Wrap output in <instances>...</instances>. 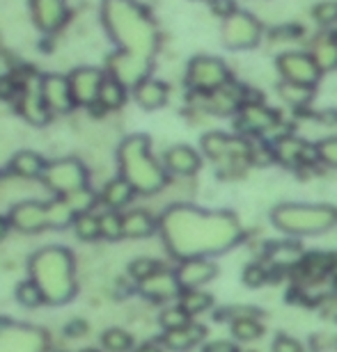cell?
Listing matches in <instances>:
<instances>
[{"instance_id": "cell-1", "label": "cell", "mask_w": 337, "mask_h": 352, "mask_svg": "<svg viewBox=\"0 0 337 352\" xmlns=\"http://www.w3.org/2000/svg\"><path fill=\"white\" fill-rule=\"evenodd\" d=\"M161 236L172 256H214L241 243L243 227L229 210H205L174 204L159 220Z\"/></svg>"}, {"instance_id": "cell-2", "label": "cell", "mask_w": 337, "mask_h": 352, "mask_svg": "<svg viewBox=\"0 0 337 352\" xmlns=\"http://www.w3.org/2000/svg\"><path fill=\"white\" fill-rule=\"evenodd\" d=\"M101 23L117 51L152 60L159 48V30L138 0H101Z\"/></svg>"}, {"instance_id": "cell-3", "label": "cell", "mask_w": 337, "mask_h": 352, "mask_svg": "<svg viewBox=\"0 0 337 352\" xmlns=\"http://www.w3.org/2000/svg\"><path fill=\"white\" fill-rule=\"evenodd\" d=\"M30 279L41 288L46 305L62 307L72 302L79 293L76 284V258L67 248L48 245L28 258Z\"/></svg>"}, {"instance_id": "cell-4", "label": "cell", "mask_w": 337, "mask_h": 352, "mask_svg": "<svg viewBox=\"0 0 337 352\" xmlns=\"http://www.w3.org/2000/svg\"><path fill=\"white\" fill-rule=\"evenodd\" d=\"M119 176L136 190V195H159L167 186V174L161 160L154 158L147 135H129L117 146Z\"/></svg>"}, {"instance_id": "cell-5", "label": "cell", "mask_w": 337, "mask_h": 352, "mask_svg": "<svg viewBox=\"0 0 337 352\" xmlns=\"http://www.w3.org/2000/svg\"><path fill=\"white\" fill-rule=\"evenodd\" d=\"M271 222L285 236H319L337 227V208L331 204L287 201L271 210Z\"/></svg>"}, {"instance_id": "cell-6", "label": "cell", "mask_w": 337, "mask_h": 352, "mask_svg": "<svg viewBox=\"0 0 337 352\" xmlns=\"http://www.w3.org/2000/svg\"><path fill=\"white\" fill-rule=\"evenodd\" d=\"M202 153L216 163L221 174H236L241 172L245 165H250V144L241 138H232L227 133L212 131L202 138Z\"/></svg>"}, {"instance_id": "cell-7", "label": "cell", "mask_w": 337, "mask_h": 352, "mask_svg": "<svg viewBox=\"0 0 337 352\" xmlns=\"http://www.w3.org/2000/svg\"><path fill=\"white\" fill-rule=\"evenodd\" d=\"M41 186L55 197H67L79 188L90 186V170L81 158L76 156H58L46 163L41 174Z\"/></svg>"}, {"instance_id": "cell-8", "label": "cell", "mask_w": 337, "mask_h": 352, "mask_svg": "<svg viewBox=\"0 0 337 352\" xmlns=\"http://www.w3.org/2000/svg\"><path fill=\"white\" fill-rule=\"evenodd\" d=\"M221 37L229 51H250V48H255L262 41L264 28L252 14L234 10L223 19Z\"/></svg>"}, {"instance_id": "cell-9", "label": "cell", "mask_w": 337, "mask_h": 352, "mask_svg": "<svg viewBox=\"0 0 337 352\" xmlns=\"http://www.w3.org/2000/svg\"><path fill=\"white\" fill-rule=\"evenodd\" d=\"M232 80L227 65L216 55H195L186 67V85L198 94H207Z\"/></svg>"}, {"instance_id": "cell-10", "label": "cell", "mask_w": 337, "mask_h": 352, "mask_svg": "<svg viewBox=\"0 0 337 352\" xmlns=\"http://www.w3.org/2000/svg\"><path fill=\"white\" fill-rule=\"evenodd\" d=\"M46 334L39 327L0 320V352H44Z\"/></svg>"}, {"instance_id": "cell-11", "label": "cell", "mask_w": 337, "mask_h": 352, "mask_svg": "<svg viewBox=\"0 0 337 352\" xmlns=\"http://www.w3.org/2000/svg\"><path fill=\"white\" fill-rule=\"evenodd\" d=\"M278 74L285 82H294V85L314 87L321 80V72L305 51H285L278 55L276 60Z\"/></svg>"}, {"instance_id": "cell-12", "label": "cell", "mask_w": 337, "mask_h": 352, "mask_svg": "<svg viewBox=\"0 0 337 352\" xmlns=\"http://www.w3.org/2000/svg\"><path fill=\"white\" fill-rule=\"evenodd\" d=\"M7 222H10V229L17 231L21 236L44 234V231H48L46 201L23 199V201L14 204V206H10V213H7Z\"/></svg>"}, {"instance_id": "cell-13", "label": "cell", "mask_w": 337, "mask_h": 352, "mask_svg": "<svg viewBox=\"0 0 337 352\" xmlns=\"http://www.w3.org/2000/svg\"><path fill=\"white\" fill-rule=\"evenodd\" d=\"M103 78H106V76H103L101 69H96V67H90V65L76 67L74 72L67 76L69 91H72L74 105H83V108H90V105H94L96 96H99Z\"/></svg>"}, {"instance_id": "cell-14", "label": "cell", "mask_w": 337, "mask_h": 352, "mask_svg": "<svg viewBox=\"0 0 337 352\" xmlns=\"http://www.w3.org/2000/svg\"><path fill=\"white\" fill-rule=\"evenodd\" d=\"M108 69H110V78H115L119 85H124L126 89L136 87L140 80L150 78L152 72V60L138 58V55L115 51L108 58Z\"/></svg>"}, {"instance_id": "cell-15", "label": "cell", "mask_w": 337, "mask_h": 352, "mask_svg": "<svg viewBox=\"0 0 337 352\" xmlns=\"http://www.w3.org/2000/svg\"><path fill=\"white\" fill-rule=\"evenodd\" d=\"M236 115V129L243 131L245 135H266L278 126V112L262 101H252V98H245Z\"/></svg>"}, {"instance_id": "cell-16", "label": "cell", "mask_w": 337, "mask_h": 352, "mask_svg": "<svg viewBox=\"0 0 337 352\" xmlns=\"http://www.w3.org/2000/svg\"><path fill=\"white\" fill-rule=\"evenodd\" d=\"M271 153L273 160H278L280 165L285 167H300V165H310L317 160V151H314V144H307L305 140H300L296 135H278L271 144Z\"/></svg>"}, {"instance_id": "cell-17", "label": "cell", "mask_w": 337, "mask_h": 352, "mask_svg": "<svg viewBox=\"0 0 337 352\" xmlns=\"http://www.w3.org/2000/svg\"><path fill=\"white\" fill-rule=\"evenodd\" d=\"M28 14H30L32 25L37 28L39 32L53 34L67 23L69 5H67V0H30Z\"/></svg>"}, {"instance_id": "cell-18", "label": "cell", "mask_w": 337, "mask_h": 352, "mask_svg": "<svg viewBox=\"0 0 337 352\" xmlns=\"http://www.w3.org/2000/svg\"><path fill=\"white\" fill-rule=\"evenodd\" d=\"M138 293L143 295L147 302H152V305H165V302H172L179 298L181 288L177 284V277H174V270H167L163 265L154 274H150L147 279L140 281Z\"/></svg>"}, {"instance_id": "cell-19", "label": "cell", "mask_w": 337, "mask_h": 352, "mask_svg": "<svg viewBox=\"0 0 337 352\" xmlns=\"http://www.w3.org/2000/svg\"><path fill=\"white\" fill-rule=\"evenodd\" d=\"M39 96L51 115H67V112L74 110L69 82L60 74H48L39 80Z\"/></svg>"}, {"instance_id": "cell-20", "label": "cell", "mask_w": 337, "mask_h": 352, "mask_svg": "<svg viewBox=\"0 0 337 352\" xmlns=\"http://www.w3.org/2000/svg\"><path fill=\"white\" fill-rule=\"evenodd\" d=\"M161 165H163L165 174L177 176V179H188V176L200 172L202 158H200V151H195L193 146L172 144L163 151V160H161Z\"/></svg>"}, {"instance_id": "cell-21", "label": "cell", "mask_w": 337, "mask_h": 352, "mask_svg": "<svg viewBox=\"0 0 337 352\" xmlns=\"http://www.w3.org/2000/svg\"><path fill=\"white\" fill-rule=\"evenodd\" d=\"M245 94H248V91L229 80V82H225L223 87L202 94V98H205L202 105H205V110H209L216 117H229V115H236L238 108L243 105Z\"/></svg>"}, {"instance_id": "cell-22", "label": "cell", "mask_w": 337, "mask_h": 352, "mask_svg": "<svg viewBox=\"0 0 337 352\" xmlns=\"http://www.w3.org/2000/svg\"><path fill=\"white\" fill-rule=\"evenodd\" d=\"M216 274H218V267L205 256L181 258L179 267H174V277H177V284L181 291H186V288H202L205 284H209Z\"/></svg>"}, {"instance_id": "cell-23", "label": "cell", "mask_w": 337, "mask_h": 352, "mask_svg": "<svg viewBox=\"0 0 337 352\" xmlns=\"http://www.w3.org/2000/svg\"><path fill=\"white\" fill-rule=\"evenodd\" d=\"M207 336V329L205 325L200 322H188L184 327H177V329H163V336H161V346L170 352H188L193 350L195 346H200Z\"/></svg>"}, {"instance_id": "cell-24", "label": "cell", "mask_w": 337, "mask_h": 352, "mask_svg": "<svg viewBox=\"0 0 337 352\" xmlns=\"http://www.w3.org/2000/svg\"><path fill=\"white\" fill-rule=\"evenodd\" d=\"M48 160L41 156V153L32 151V149H17L12 153V158L7 160V170L12 176H19V179L25 181H41V174H44Z\"/></svg>"}, {"instance_id": "cell-25", "label": "cell", "mask_w": 337, "mask_h": 352, "mask_svg": "<svg viewBox=\"0 0 337 352\" xmlns=\"http://www.w3.org/2000/svg\"><path fill=\"white\" fill-rule=\"evenodd\" d=\"M159 220L147 208H131L122 213V238L131 241H143L156 234Z\"/></svg>"}, {"instance_id": "cell-26", "label": "cell", "mask_w": 337, "mask_h": 352, "mask_svg": "<svg viewBox=\"0 0 337 352\" xmlns=\"http://www.w3.org/2000/svg\"><path fill=\"white\" fill-rule=\"evenodd\" d=\"M19 112L21 117L25 119V124L30 126H46L48 119H51V112L46 110L44 101L39 96V85H25L21 89V96H19Z\"/></svg>"}, {"instance_id": "cell-27", "label": "cell", "mask_w": 337, "mask_h": 352, "mask_svg": "<svg viewBox=\"0 0 337 352\" xmlns=\"http://www.w3.org/2000/svg\"><path fill=\"white\" fill-rule=\"evenodd\" d=\"M232 336L236 339V343H248V341H257L259 336L264 334V325L259 322L257 314L248 311V309H232Z\"/></svg>"}, {"instance_id": "cell-28", "label": "cell", "mask_w": 337, "mask_h": 352, "mask_svg": "<svg viewBox=\"0 0 337 352\" xmlns=\"http://www.w3.org/2000/svg\"><path fill=\"white\" fill-rule=\"evenodd\" d=\"M136 197V190H133L129 183H126L122 176H110V179L103 183L99 199L108 210H122L133 201Z\"/></svg>"}, {"instance_id": "cell-29", "label": "cell", "mask_w": 337, "mask_h": 352, "mask_svg": "<svg viewBox=\"0 0 337 352\" xmlns=\"http://www.w3.org/2000/svg\"><path fill=\"white\" fill-rule=\"evenodd\" d=\"M167 85L161 80H154V78H145L140 80L136 87H133V98H136V103L140 108L145 110H159L163 108L167 103Z\"/></svg>"}, {"instance_id": "cell-30", "label": "cell", "mask_w": 337, "mask_h": 352, "mask_svg": "<svg viewBox=\"0 0 337 352\" xmlns=\"http://www.w3.org/2000/svg\"><path fill=\"white\" fill-rule=\"evenodd\" d=\"M310 58L314 60V65L321 74L326 72H335L337 69V37L331 32L326 34H319L317 39L312 41L310 46Z\"/></svg>"}, {"instance_id": "cell-31", "label": "cell", "mask_w": 337, "mask_h": 352, "mask_svg": "<svg viewBox=\"0 0 337 352\" xmlns=\"http://www.w3.org/2000/svg\"><path fill=\"white\" fill-rule=\"evenodd\" d=\"M177 305L184 309L191 318H195V316L205 314L214 307V298L207 291H202V288H186V291L179 293Z\"/></svg>"}, {"instance_id": "cell-32", "label": "cell", "mask_w": 337, "mask_h": 352, "mask_svg": "<svg viewBox=\"0 0 337 352\" xmlns=\"http://www.w3.org/2000/svg\"><path fill=\"white\" fill-rule=\"evenodd\" d=\"M72 220H74V213L62 197H53L51 201H46V227L51 231L69 229L72 227Z\"/></svg>"}, {"instance_id": "cell-33", "label": "cell", "mask_w": 337, "mask_h": 352, "mask_svg": "<svg viewBox=\"0 0 337 352\" xmlns=\"http://www.w3.org/2000/svg\"><path fill=\"white\" fill-rule=\"evenodd\" d=\"M72 229H74V236L79 238L81 243H96L101 238V231H99V213H79L74 215L72 220Z\"/></svg>"}, {"instance_id": "cell-34", "label": "cell", "mask_w": 337, "mask_h": 352, "mask_svg": "<svg viewBox=\"0 0 337 352\" xmlns=\"http://www.w3.org/2000/svg\"><path fill=\"white\" fill-rule=\"evenodd\" d=\"M126 101V87L119 85L115 78L106 76L101 82L99 96H96V103L101 105L103 110H119Z\"/></svg>"}, {"instance_id": "cell-35", "label": "cell", "mask_w": 337, "mask_h": 352, "mask_svg": "<svg viewBox=\"0 0 337 352\" xmlns=\"http://www.w3.org/2000/svg\"><path fill=\"white\" fill-rule=\"evenodd\" d=\"M14 300H17V305L23 309H39L46 305L44 293H41V288L34 284L32 279L19 281L17 288H14Z\"/></svg>"}, {"instance_id": "cell-36", "label": "cell", "mask_w": 337, "mask_h": 352, "mask_svg": "<svg viewBox=\"0 0 337 352\" xmlns=\"http://www.w3.org/2000/svg\"><path fill=\"white\" fill-rule=\"evenodd\" d=\"M136 346V339L124 327H108L101 334V348L106 352H131Z\"/></svg>"}, {"instance_id": "cell-37", "label": "cell", "mask_w": 337, "mask_h": 352, "mask_svg": "<svg viewBox=\"0 0 337 352\" xmlns=\"http://www.w3.org/2000/svg\"><path fill=\"white\" fill-rule=\"evenodd\" d=\"M278 96L283 98L287 105L292 108H305L307 103L312 101L314 96V87H305V85H294V82H280L278 85Z\"/></svg>"}, {"instance_id": "cell-38", "label": "cell", "mask_w": 337, "mask_h": 352, "mask_svg": "<svg viewBox=\"0 0 337 352\" xmlns=\"http://www.w3.org/2000/svg\"><path fill=\"white\" fill-rule=\"evenodd\" d=\"M62 199L67 201V206L72 208L74 215L92 213L96 201H99V192H94L92 188L85 186V188H79V190H74V192H69L67 197H62Z\"/></svg>"}, {"instance_id": "cell-39", "label": "cell", "mask_w": 337, "mask_h": 352, "mask_svg": "<svg viewBox=\"0 0 337 352\" xmlns=\"http://www.w3.org/2000/svg\"><path fill=\"white\" fill-rule=\"evenodd\" d=\"M99 231H101V238L108 243H117L122 241V213L117 210H103L99 213Z\"/></svg>"}, {"instance_id": "cell-40", "label": "cell", "mask_w": 337, "mask_h": 352, "mask_svg": "<svg viewBox=\"0 0 337 352\" xmlns=\"http://www.w3.org/2000/svg\"><path fill=\"white\" fill-rule=\"evenodd\" d=\"M159 267H163V263L156 261V258H152V256H136L133 261H129V265H126V272H129V277L136 281V284H140L143 279H147L150 274L156 272Z\"/></svg>"}, {"instance_id": "cell-41", "label": "cell", "mask_w": 337, "mask_h": 352, "mask_svg": "<svg viewBox=\"0 0 337 352\" xmlns=\"http://www.w3.org/2000/svg\"><path fill=\"white\" fill-rule=\"evenodd\" d=\"M193 318L188 316L184 309L179 305H170V307H163L159 314V325L163 329H177V327H184L188 325Z\"/></svg>"}, {"instance_id": "cell-42", "label": "cell", "mask_w": 337, "mask_h": 352, "mask_svg": "<svg viewBox=\"0 0 337 352\" xmlns=\"http://www.w3.org/2000/svg\"><path fill=\"white\" fill-rule=\"evenodd\" d=\"M314 151H317V160L328 167H337V138H326L319 140L314 144Z\"/></svg>"}, {"instance_id": "cell-43", "label": "cell", "mask_w": 337, "mask_h": 352, "mask_svg": "<svg viewBox=\"0 0 337 352\" xmlns=\"http://www.w3.org/2000/svg\"><path fill=\"white\" fill-rule=\"evenodd\" d=\"M312 16L319 25H324V28L335 25L337 23V0H324V3H319L317 7H314Z\"/></svg>"}, {"instance_id": "cell-44", "label": "cell", "mask_w": 337, "mask_h": 352, "mask_svg": "<svg viewBox=\"0 0 337 352\" xmlns=\"http://www.w3.org/2000/svg\"><path fill=\"white\" fill-rule=\"evenodd\" d=\"M266 279H269V270H266L264 265H257V263H255V265H248V267L243 270V281H245L248 286H252V288L262 286Z\"/></svg>"}, {"instance_id": "cell-45", "label": "cell", "mask_w": 337, "mask_h": 352, "mask_svg": "<svg viewBox=\"0 0 337 352\" xmlns=\"http://www.w3.org/2000/svg\"><path fill=\"white\" fill-rule=\"evenodd\" d=\"M273 352H305L303 343L296 341L294 336H287V334H278L276 341L271 346Z\"/></svg>"}, {"instance_id": "cell-46", "label": "cell", "mask_w": 337, "mask_h": 352, "mask_svg": "<svg viewBox=\"0 0 337 352\" xmlns=\"http://www.w3.org/2000/svg\"><path fill=\"white\" fill-rule=\"evenodd\" d=\"M202 352H238V343L227 341V339H216V341L205 343Z\"/></svg>"}, {"instance_id": "cell-47", "label": "cell", "mask_w": 337, "mask_h": 352, "mask_svg": "<svg viewBox=\"0 0 337 352\" xmlns=\"http://www.w3.org/2000/svg\"><path fill=\"white\" fill-rule=\"evenodd\" d=\"M65 334L69 336V339H79V336H83V334H88V322L85 320H69L67 325H65Z\"/></svg>"}, {"instance_id": "cell-48", "label": "cell", "mask_w": 337, "mask_h": 352, "mask_svg": "<svg viewBox=\"0 0 337 352\" xmlns=\"http://www.w3.org/2000/svg\"><path fill=\"white\" fill-rule=\"evenodd\" d=\"M212 10L225 19L227 14L234 12V3H232V0H212Z\"/></svg>"}, {"instance_id": "cell-49", "label": "cell", "mask_w": 337, "mask_h": 352, "mask_svg": "<svg viewBox=\"0 0 337 352\" xmlns=\"http://www.w3.org/2000/svg\"><path fill=\"white\" fill-rule=\"evenodd\" d=\"M131 352H165V348L161 346V341H143L140 346H133Z\"/></svg>"}, {"instance_id": "cell-50", "label": "cell", "mask_w": 337, "mask_h": 352, "mask_svg": "<svg viewBox=\"0 0 337 352\" xmlns=\"http://www.w3.org/2000/svg\"><path fill=\"white\" fill-rule=\"evenodd\" d=\"M321 124H337V112L335 110H326V112H321Z\"/></svg>"}, {"instance_id": "cell-51", "label": "cell", "mask_w": 337, "mask_h": 352, "mask_svg": "<svg viewBox=\"0 0 337 352\" xmlns=\"http://www.w3.org/2000/svg\"><path fill=\"white\" fill-rule=\"evenodd\" d=\"M7 234H10V222H7L5 215H0V243L5 241Z\"/></svg>"}, {"instance_id": "cell-52", "label": "cell", "mask_w": 337, "mask_h": 352, "mask_svg": "<svg viewBox=\"0 0 337 352\" xmlns=\"http://www.w3.org/2000/svg\"><path fill=\"white\" fill-rule=\"evenodd\" d=\"M79 352H103V350H99V348H83Z\"/></svg>"}, {"instance_id": "cell-53", "label": "cell", "mask_w": 337, "mask_h": 352, "mask_svg": "<svg viewBox=\"0 0 337 352\" xmlns=\"http://www.w3.org/2000/svg\"><path fill=\"white\" fill-rule=\"evenodd\" d=\"M58 352H65V350H58Z\"/></svg>"}]
</instances>
